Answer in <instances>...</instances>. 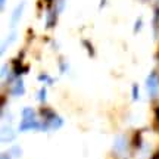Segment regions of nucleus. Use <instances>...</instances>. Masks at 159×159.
Instances as JSON below:
<instances>
[{
  "label": "nucleus",
  "mask_w": 159,
  "mask_h": 159,
  "mask_svg": "<svg viewBox=\"0 0 159 159\" xmlns=\"http://www.w3.org/2000/svg\"><path fill=\"white\" fill-rule=\"evenodd\" d=\"M133 150L131 137L128 134H116L112 142V155L116 159H122Z\"/></svg>",
  "instance_id": "f257e3e1"
},
{
  "label": "nucleus",
  "mask_w": 159,
  "mask_h": 159,
  "mask_svg": "<svg viewBox=\"0 0 159 159\" xmlns=\"http://www.w3.org/2000/svg\"><path fill=\"white\" fill-rule=\"evenodd\" d=\"M144 87H146V93H148L149 99L153 102V105L159 103V69H152L149 75L146 77L144 81Z\"/></svg>",
  "instance_id": "f03ea898"
},
{
  "label": "nucleus",
  "mask_w": 159,
  "mask_h": 159,
  "mask_svg": "<svg viewBox=\"0 0 159 159\" xmlns=\"http://www.w3.org/2000/svg\"><path fill=\"white\" fill-rule=\"evenodd\" d=\"M40 124H41V119L40 118L21 119L16 130L19 131V133H27V131H40Z\"/></svg>",
  "instance_id": "7ed1b4c3"
},
{
  "label": "nucleus",
  "mask_w": 159,
  "mask_h": 159,
  "mask_svg": "<svg viewBox=\"0 0 159 159\" xmlns=\"http://www.w3.org/2000/svg\"><path fill=\"white\" fill-rule=\"evenodd\" d=\"M57 18H59V13H57L53 6H47L44 9V25L47 30H52L56 27L57 24Z\"/></svg>",
  "instance_id": "20e7f679"
},
{
  "label": "nucleus",
  "mask_w": 159,
  "mask_h": 159,
  "mask_svg": "<svg viewBox=\"0 0 159 159\" xmlns=\"http://www.w3.org/2000/svg\"><path fill=\"white\" fill-rule=\"evenodd\" d=\"M16 134L18 130L13 128V125H7V124H2V143L3 144H9V143H13L16 140Z\"/></svg>",
  "instance_id": "39448f33"
},
{
  "label": "nucleus",
  "mask_w": 159,
  "mask_h": 159,
  "mask_svg": "<svg viewBox=\"0 0 159 159\" xmlns=\"http://www.w3.org/2000/svg\"><path fill=\"white\" fill-rule=\"evenodd\" d=\"M25 5H27V2L22 0V2H19V3L15 6V9H13V12H12V15H11V28L12 30L16 28V25L19 24V21H21V18H22V15H24V11H25Z\"/></svg>",
  "instance_id": "423d86ee"
},
{
  "label": "nucleus",
  "mask_w": 159,
  "mask_h": 159,
  "mask_svg": "<svg viewBox=\"0 0 159 159\" xmlns=\"http://www.w3.org/2000/svg\"><path fill=\"white\" fill-rule=\"evenodd\" d=\"M47 122H49L50 131H59L63 125H65V119H63L59 114H55L50 119H47Z\"/></svg>",
  "instance_id": "0eeeda50"
},
{
  "label": "nucleus",
  "mask_w": 159,
  "mask_h": 159,
  "mask_svg": "<svg viewBox=\"0 0 159 159\" xmlns=\"http://www.w3.org/2000/svg\"><path fill=\"white\" fill-rule=\"evenodd\" d=\"M40 118L39 116V111L33 106H24L21 109V119H35Z\"/></svg>",
  "instance_id": "6e6552de"
},
{
  "label": "nucleus",
  "mask_w": 159,
  "mask_h": 159,
  "mask_svg": "<svg viewBox=\"0 0 159 159\" xmlns=\"http://www.w3.org/2000/svg\"><path fill=\"white\" fill-rule=\"evenodd\" d=\"M12 74H13V71H12L11 62L3 63V65H2V68H0V78H2V84H6V83H7V80L11 78Z\"/></svg>",
  "instance_id": "1a4fd4ad"
},
{
  "label": "nucleus",
  "mask_w": 159,
  "mask_h": 159,
  "mask_svg": "<svg viewBox=\"0 0 159 159\" xmlns=\"http://www.w3.org/2000/svg\"><path fill=\"white\" fill-rule=\"evenodd\" d=\"M47 91H49V87L44 84L37 90V100L40 105H47Z\"/></svg>",
  "instance_id": "9d476101"
},
{
  "label": "nucleus",
  "mask_w": 159,
  "mask_h": 159,
  "mask_svg": "<svg viewBox=\"0 0 159 159\" xmlns=\"http://www.w3.org/2000/svg\"><path fill=\"white\" fill-rule=\"evenodd\" d=\"M37 81L49 87V85H53V84H55V81H56V80L52 78V77L47 74V72H40V74L37 75Z\"/></svg>",
  "instance_id": "9b49d317"
},
{
  "label": "nucleus",
  "mask_w": 159,
  "mask_h": 159,
  "mask_svg": "<svg viewBox=\"0 0 159 159\" xmlns=\"http://www.w3.org/2000/svg\"><path fill=\"white\" fill-rule=\"evenodd\" d=\"M9 153L12 155V158L13 159H21L24 156L22 146H19V144H12L11 149H9Z\"/></svg>",
  "instance_id": "f8f14e48"
},
{
  "label": "nucleus",
  "mask_w": 159,
  "mask_h": 159,
  "mask_svg": "<svg viewBox=\"0 0 159 159\" xmlns=\"http://www.w3.org/2000/svg\"><path fill=\"white\" fill-rule=\"evenodd\" d=\"M139 99H140V85L137 83H133L131 84V100L139 102Z\"/></svg>",
  "instance_id": "ddd939ff"
},
{
  "label": "nucleus",
  "mask_w": 159,
  "mask_h": 159,
  "mask_svg": "<svg viewBox=\"0 0 159 159\" xmlns=\"http://www.w3.org/2000/svg\"><path fill=\"white\" fill-rule=\"evenodd\" d=\"M52 6H53V9H55L59 15H61V13L65 11V7H66V0H55Z\"/></svg>",
  "instance_id": "4468645a"
},
{
  "label": "nucleus",
  "mask_w": 159,
  "mask_h": 159,
  "mask_svg": "<svg viewBox=\"0 0 159 159\" xmlns=\"http://www.w3.org/2000/svg\"><path fill=\"white\" fill-rule=\"evenodd\" d=\"M59 72H61V74H68L69 72V63H68V61H65L63 57L59 59Z\"/></svg>",
  "instance_id": "2eb2a0df"
},
{
  "label": "nucleus",
  "mask_w": 159,
  "mask_h": 159,
  "mask_svg": "<svg viewBox=\"0 0 159 159\" xmlns=\"http://www.w3.org/2000/svg\"><path fill=\"white\" fill-rule=\"evenodd\" d=\"M16 39H18V33H16V30H12L11 31V34L7 35V39L5 40V43L7 46H11V44H13L15 41H16Z\"/></svg>",
  "instance_id": "dca6fc26"
},
{
  "label": "nucleus",
  "mask_w": 159,
  "mask_h": 159,
  "mask_svg": "<svg viewBox=\"0 0 159 159\" xmlns=\"http://www.w3.org/2000/svg\"><path fill=\"white\" fill-rule=\"evenodd\" d=\"M143 25H144V21H143L142 16L137 18V21L134 22V28H133V31H134V34H137V33H140L143 30Z\"/></svg>",
  "instance_id": "f3484780"
},
{
  "label": "nucleus",
  "mask_w": 159,
  "mask_h": 159,
  "mask_svg": "<svg viewBox=\"0 0 159 159\" xmlns=\"http://www.w3.org/2000/svg\"><path fill=\"white\" fill-rule=\"evenodd\" d=\"M83 44L85 46V49H87V52H89V55H90V56H94V49H93V46L90 44V43H89V41H83Z\"/></svg>",
  "instance_id": "a211bd4d"
},
{
  "label": "nucleus",
  "mask_w": 159,
  "mask_h": 159,
  "mask_svg": "<svg viewBox=\"0 0 159 159\" xmlns=\"http://www.w3.org/2000/svg\"><path fill=\"white\" fill-rule=\"evenodd\" d=\"M0 159H13V158H12V155L9 153V150H7V152H2V153H0Z\"/></svg>",
  "instance_id": "6ab92c4d"
},
{
  "label": "nucleus",
  "mask_w": 159,
  "mask_h": 159,
  "mask_svg": "<svg viewBox=\"0 0 159 159\" xmlns=\"http://www.w3.org/2000/svg\"><path fill=\"white\" fill-rule=\"evenodd\" d=\"M7 47H9V46L6 44V43H5V40H3V41H2V50H0V53H2V56H5V55H6V49H7Z\"/></svg>",
  "instance_id": "aec40b11"
},
{
  "label": "nucleus",
  "mask_w": 159,
  "mask_h": 159,
  "mask_svg": "<svg viewBox=\"0 0 159 159\" xmlns=\"http://www.w3.org/2000/svg\"><path fill=\"white\" fill-rule=\"evenodd\" d=\"M149 159H159V149L156 150V152H153V153L150 155V158Z\"/></svg>",
  "instance_id": "412c9836"
},
{
  "label": "nucleus",
  "mask_w": 159,
  "mask_h": 159,
  "mask_svg": "<svg viewBox=\"0 0 159 159\" xmlns=\"http://www.w3.org/2000/svg\"><path fill=\"white\" fill-rule=\"evenodd\" d=\"M41 2H43V5H44V6H52L55 0H41Z\"/></svg>",
  "instance_id": "4be33fe9"
},
{
  "label": "nucleus",
  "mask_w": 159,
  "mask_h": 159,
  "mask_svg": "<svg viewBox=\"0 0 159 159\" xmlns=\"http://www.w3.org/2000/svg\"><path fill=\"white\" fill-rule=\"evenodd\" d=\"M6 7V0H0V9H2V12L5 11Z\"/></svg>",
  "instance_id": "5701e85b"
},
{
  "label": "nucleus",
  "mask_w": 159,
  "mask_h": 159,
  "mask_svg": "<svg viewBox=\"0 0 159 159\" xmlns=\"http://www.w3.org/2000/svg\"><path fill=\"white\" fill-rule=\"evenodd\" d=\"M105 5H106V0H100V9H102Z\"/></svg>",
  "instance_id": "b1692460"
}]
</instances>
